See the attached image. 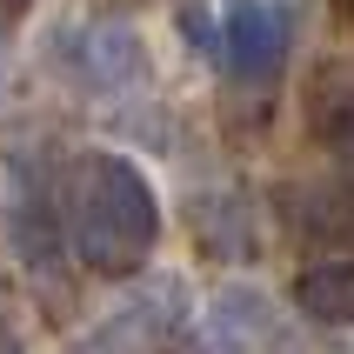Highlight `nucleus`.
Masks as SVG:
<instances>
[{"mask_svg":"<svg viewBox=\"0 0 354 354\" xmlns=\"http://www.w3.org/2000/svg\"><path fill=\"white\" fill-rule=\"evenodd\" d=\"M60 221H67V248L87 274L127 281L147 268L160 248V194L140 174V160L87 147L67 160L60 174Z\"/></svg>","mask_w":354,"mask_h":354,"instance_id":"nucleus-1","label":"nucleus"},{"mask_svg":"<svg viewBox=\"0 0 354 354\" xmlns=\"http://www.w3.org/2000/svg\"><path fill=\"white\" fill-rule=\"evenodd\" d=\"M0 234L20 254V268L34 274H60L67 248V221H60V194L47 187L40 160L27 154H0Z\"/></svg>","mask_w":354,"mask_h":354,"instance_id":"nucleus-2","label":"nucleus"},{"mask_svg":"<svg viewBox=\"0 0 354 354\" xmlns=\"http://www.w3.org/2000/svg\"><path fill=\"white\" fill-rule=\"evenodd\" d=\"M187 321H194L187 288H180L174 274H160V281H147L140 295H127L107 321H94V328L74 341V354H174L180 335H187Z\"/></svg>","mask_w":354,"mask_h":354,"instance_id":"nucleus-3","label":"nucleus"},{"mask_svg":"<svg viewBox=\"0 0 354 354\" xmlns=\"http://www.w3.org/2000/svg\"><path fill=\"white\" fill-rule=\"evenodd\" d=\"M288 47H295V14L281 0H234L221 20V54L234 67L241 87H274L288 74Z\"/></svg>","mask_w":354,"mask_h":354,"instance_id":"nucleus-4","label":"nucleus"},{"mask_svg":"<svg viewBox=\"0 0 354 354\" xmlns=\"http://www.w3.org/2000/svg\"><path fill=\"white\" fill-rule=\"evenodd\" d=\"M60 54H67L74 80L94 87V94H127L147 74V47L127 20H80V27L60 34Z\"/></svg>","mask_w":354,"mask_h":354,"instance_id":"nucleus-5","label":"nucleus"},{"mask_svg":"<svg viewBox=\"0 0 354 354\" xmlns=\"http://www.w3.org/2000/svg\"><path fill=\"white\" fill-rule=\"evenodd\" d=\"M274 214L308 248H354V180H281Z\"/></svg>","mask_w":354,"mask_h":354,"instance_id":"nucleus-6","label":"nucleus"},{"mask_svg":"<svg viewBox=\"0 0 354 354\" xmlns=\"http://www.w3.org/2000/svg\"><path fill=\"white\" fill-rule=\"evenodd\" d=\"M301 114H308V134L328 160H335V174L354 180V67L348 60H321L308 87H301Z\"/></svg>","mask_w":354,"mask_h":354,"instance_id":"nucleus-7","label":"nucleus"},{"mask_svg":"<svg viewBox=\"0 0 354 354\" xmlns=\"http://www.w3.org/2000/svg\"><path fill=\"white\" fill-rule=\"evenodd\" d=\"M187 227L214 261H254L261 254V207L248 201V187L214 180L187 201Z\"/></svg>","mask_w":354,"mask_h":354,"instance_id":"nucleus-8","label":"nucleus"},{"mask_svg":"<svg viewBox=\"0 0 354 354\" xmlns=\"http://www.w3.org/2000/svg\"><path fill=\"white\" fill-rule=\"evenodd\" d=\"M274 335H281V321H274V301L261 288H241L234 281V288H221L207 301V341L221 354H261Z\"/></svg>","mask_w":354,"mask_h":354,"instance_id":"nucleus-9","label":"nucleus"},{"mask_svg":"<svg viewBox=\"0 0 354 354\" xmlns=\"http://www.w3.org/2000/svg\"><path fill=\"white\" fill-rule=\"evenodd\" d=\"M295 308L321 328H354V254L315 261L295 274Z\"/></svg>","mask_w":354,"mask_h":354,"instance_id":"nucleus-10","label":"nucleus"},{"mask_svg":"<svg viewBox=\"0 0 354 354\" xmlns=\"http://www.w3.org/2000/svg\"><path fill=\"white\" fill-rule=\"evenodd\" d=\"M180 40L201 47V54H221V34H214V20L201 14V7H180Z\"/></svg>","mask_w":354,"mask_h":354,"instance_id":"nucleus-11","label":"nucleus"},{"mask_svg":"<svg viewBox=\"0 0 354 354\" xmlns=\"http://www.w3.org/2000/svg\"><path fill=\"white\" fill-rule=\"evenodd\" d=\"M0 354H20V335L7 328V315H0Z\"/></svg>","mask_w":354,"mask_h":354,"instance_id":"nucleus-12","label":"nucleus"},{"mask_svg":"<svg viewBox=\"0 0 354 354\" xmlns=\"http://www.w3.org/2000/svg\"><path fill=\"white\" fill-rule=\"evenodd\" d=\"M335 14H341V20H348V27H354V0H335Z\"/></svg>","mask_w":354,"mask_h":354,"instance_id":"nucleus-13","label":"nucleus"},{"mask_svg":"<svg viewBox=\"0 0 354 354\" xmlns=\"http://www.w3.org/2000/svg\"><path fill=\"white\" fill-rule=\"evenodd\" d=\"M120 7H134V0H120Z\"/></svg>","mask_w":354,"mask_h":354,"instance_id":"nucleus-14","label":"nucleus"}]
</instances>
